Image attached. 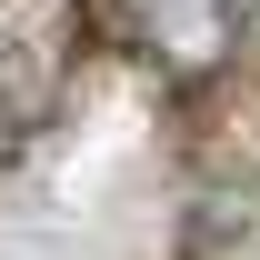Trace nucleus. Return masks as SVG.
I'll use <instances>...</instances> for the list:
<instances>
[{"mask_svg":"<svg viewBox=\"0 0 260 260\" xmlns=\"http://www.w3.org/2000/svg\"><path fill=\"white\" fill-rule=\"evenodd\" d=\"M130 40L160 60L170 90H200L240 50V0H130Z\"/></svg>","mask_w":260,"mask_h":260,"instance_id":"f257e3e1","label":"nucleus"},{"mask_svg":"<svg viewBox=\"0 0 260 260\" xmlns=\"http://www.w3.org/2000/svg\"><path fill=\"white\" fill-rule=\"evenodd\" d=\"M60 30H20V40H0V160L30 140L40 120H50V90H60Z\"/></svg>","mask_w":260,"mask_h":260,"instance_id":"f03ea898","label":"nucleus"}]
</instances>
